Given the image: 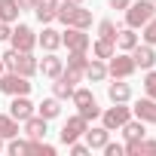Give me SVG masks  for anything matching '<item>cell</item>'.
I'll return each instance as SVG.
<instances>
[{
  "label": "cell",
  "mask_w": 156,
  "mask_h": 156,
  "mask_svg": "<svg viewBox=\"0 0 156 156\" xmlns=\"http://www.w3.org/2000/svg\"><path fill=\"white\" fill-rule=\"evenodd\" d=\"M132 58H135V67H144V70H150V67L156 64V52H153L150 43L135 46V49H132Z\"/></svg>",
  "instance_id": "obj_11"
},
{
  "label": "cell",
  "mask_w": 156,
  "mask_h": 156,
  "mask_svg": "<svg viewBox=\"0 0 156 156\" xmlns=\"http://www.w3.org/2000/svg\"><path fill=\"white\" fill-rule=\"evenodd\" d=\"M16 135H19V119L0 113V138H9V141H12Z\"/></svg>",
  "instance_id": "obj_22"
},
{
  "label": "cell",
  "mask_w": 156,
  "mask_h": 156,
  "mask_svg": "<svg viewBox=\"0 0 156 156\" xmlns=\"http://www.w3.org/2000/svg\"><path fill=\"white\" fill-rule=\"evenodd\" d=\"M37 110H40V116H43V119H55V116L61 113V107H58V98H46V101H43Z\"/></svg>",
  "instance_id": "obj_24"
},
{
  "label": "cell",
  "mask_w": 156,
  "mask_h": 156,
  "mask_svg": "<svg viewBox=\"0 0 156 156\" xmlns=\"http://www.w3.org/2000/svg\"><path fill=\"white\" fill-rule=\"evenodd\" d=\"M55 19H61L67 28H83V31L92 25V12L83 9V3H61L55 9Z\"/></svg>",
  "instance_id": "obj_1"
},
{
  "label": "cell",
  "mask_w": 156,
  "mask_h": 156,
  "mask_svg": "<svg viewBox=\"0 0 156 156\" xmlns=\"http://www.w3.org/2000/svg\"><path fill=\"white\" fill-rule=\"evenodd\" d=\"M141 37H144V43H150V46L156 43V16H153V19L144 25V34H141Z\"/></svg>",
  "instance_id": "obj_30"
},
{
  "label": "cell",
  "mask_w": 156,
  "mask_h": 156,
  "mask_svg": "<svg viewBox=\"0 0 156 156\" xmlns=\"http://www.w3.org/2000/svg\"><path fill=\"white\" fill-rule=\"evenodd\" d=\"M37 43H40L46 52H55V49L61 46V34H58V31H52V28H43V34L37 37Z\"/></svg>",
  "instance_id": "obj_16"
},
{
  "label": "cell",
  "mask_w": 156,
  "mask_h": 156,
  "mask_svg": "<svg viewBox=\"0 0 156 156\" xmlns=\"http://www.w3.org/2000/svg\"><path fill=\"white\" fill-rule=\"evenodd\" d=\"M37 0H19V9H34Z\"/></svg>",
  "instance_id": "obj_38"
},
{
  "label": "cell",
  "mask_w": 156,
  "mask_h": 156,
  "mask_svg": "<svg viewBox=\"0 0 156 156\" xmlns=\"http://www.w3.org/2000/svg\"><path fill=\"white\" fill-rule=\"evenodd\" d=\"M9 153H12V156H19V153H28V144H25V141H12V144H9Z\"/></svg>",
  "instance_id": "obj_34"
},
{
  "label": "cell",
  "mask_w": 156,
  "mask_h": 156,
  "mask_svg": "<svg viewBox=\"0 0 156 156\" xmlns=\"http://www.w3.org/2000/svg\"><path fill=\"white\" fill-rule=\"evenodd\" d=\"M153 3H156V0H153Z\"/></svg>",
  "instance_id": "obj_42"
},
{
  "label": "cell",
  "mask_w": 156,
  "mask_h": 156,
  "mask_svg": "<svg viewBox=\"0 0 156 156\" xmlns=\"http://www.w3.org/2000/svg\"><path fill=\"white\" fill-rule=\"evenodd\" d=\"M9 116L12 119H28V116H34V104L28 101V95H12V104H9Z\"/></svg>",
  "instance_id": "obj_10"
},
{
  "label": "cell",
  "mask_w": 156,
  "mask_h": 156,
  "mask_svg": "<svg viewBox=\"0 0 156 156\" xmlns=\"http://www.w3.org/2000/svg\"><path fill=\"white\" fill-rule=\"evenodd\" d=\"M9 40H12V49H19V52H31V49L37 46V37H34V31H31L28 25H19V28L9 34Z\"/></svg>",
  "instance_id": "obj_6"
},
{
  "label": "cell",
  "mask_w": 156,
  "mask_h": 156,
  "mask_svg": "<svg viewBox=\"0 0 156 156\" xmlns=\"http://www.w3.org/2000/svg\"><path fill=\"white\" fill-rule=\"evenodd\" d=\"M132 110H135V116H138L141 122H156V101H153V98H141Z\"/></svg>",
  "instance_id": "obj_14"
},
{
  "label": "cell",
  "mask_w": 156,
  "mask_h": 156,
  "mask_svg": "<svg viewBox=\"0 0 156 156\" xmlns=\"http://www.w3.org/2000/svg\"><path fill=\"white\" fill-rule=\"evenodd\" d=\"M116 46H119V49H126V52H132V49L138 46V34H135V28L116 31Z\"/></svg>",
  "instance_id": "obj_20"
},
{
  "label": "cell",
  "mask_w": 156,
  "mask_h": 156,
  "mask_svg": "<svg viewBox=\"0 0 156 156\" xmlns=\"http://www.w3.org/2000/svg\"><path fill=\"white\" fill-rule=\"evenodd\" d=\"M70 98H73V104L80 107V110H83V107H89V104H95V98H92V92H89V89H73V95H70Z\"/></svg>",
  "instance_id": "obj_26"
},
{
  "label": "cell",
  "mask_w": 156,
  "mask_h": 156,
  "mask_svg": "<svg viewBox=\"0 0 156 156\" xmlns=\"http://www.w3.org/2000/svg\"><path fill=\"white\" fill-rule=\"evenodd\" d=\"M0 58H3V67H9V70H16V73H22V76H34V73H37V58H34L31 52L9 49V52H3Z\"/></svg>",
  "instance_id": "obj_2"
},
{
  "label": "cell",
  "mask_w": 156,
  "mask_h": 156,
  "mask_svg": "<svg viewBox=\"0 0 156 156\" xmlns=\"http://www.w3.org/2000/svg\"><path fill=\"white\" fill-rule=\"evenodd\" d=\"M129 3H132V0H110L113 9H129Z\"/></svg>",
  "instance_id": "obj_36"
},
{
  "label": "cell",
  "mask_w": 156,
  "mask_h": 156,
  "mask_svg": "<svg viewBox=\"0 0 156 156\" xmlns=\"http://www.w3.org/2000/svg\"><path fill=\"white\" fill-rule=\"evenodd\" d=\"M64 3H83V0H64Z\"/></svg>",
  "instance_id": "obj_39"
},
{
  "label": "cell",
  "mask_w": 156,
  "mask_h": 156,
  "mask_svg": "<svg viewBox=\"0 0 156 156\" xmlns=\"http://www.w3.org/2000/svg\"><path fill=\"white\" fill-rule=\"evenodd\" d=\"M86 76H89L92 83H101L104 76H107V64H104L101 58H92V61L86 64Z\"/></svg>",
  "instance_id": "obj_19"
},
{
  "label": "cell",
  "mask_w": 156,
  "mask_h": 156,
  "mask_svg": "<svg viewBox=\"0 0 156 156\" xmlns=\"http://www.w3.org/2000/svg\"><path fill=\"white\" fill-rule=\"evenodd\" d=\"M144 92H147V98L156 101V70H150V73L144 76Z\"/></svg>",
  "instance_id": "obj_29"
},
{
  "label": "cell",
  "mask_w": 156,
  "mask_h": 156,
  "mask_svg": "<svg viewBox=\"0 0 156 156\" xmlns=\"http://www.w3.org/2000/svg\"><path fill=\"white\" fill-rule=\"evenodd\" d=\"M9 34H12L9 25H6V22H0V40H9Z\"/></svg>",
  "instance_id": "obj_37"
},
{
  "label": "cell",
  "mask_w": 156,
  "mask_h": 156,
  "mask_svg": "<svg viewBox=\"0 0 156 156\" xmlns=\"http://www.w3.org/2000/svg\"><path fill=\"white\" fill-rule=\"evenodd\" d=\"M83 135H86V144H89V150H101V147L110 141V129H104V126H101V129H86Z\"/></svg>",
  "instance_id": "obj_13"
},
{
  "label": "cell",
  "mask_w": 156,
  "mask_h": 156,
  "mask_svg": "<svg viewBox=\"0 0 156 156\" xmlns=\"http://www.w3.org/2000/svg\"><path fill=\"white\" fill-rule=\"evenodd\" d=\"M0 147H3V138H0Z\"/></svg>",
  "instance_id": "obj_41"
},
{
  "label": "cell",
  "mask_w": 156,
  "mask_h": 156,
  "mask_svg": "<svg viewBox=\"0 0 156 156\" xmlns=\"http://www.w3.org/2000/svg\"><path fill=\"white\" fill-rule=\"evenodd\" d=\"M98 34H101L104 40H113V43H116V25H113L110 19H104V22L98 25Z\"/></svg>",
  "instance_id": "obj_28"
},
{
  "label": "cell",
  "mask_w": 156,
  "mask_h": 156,
  "mask_svg": "<svg viewBox=\"0 0 156 156\" xmlns=\"http://www.w3.org/2000/svg\"><path fill=\"white\" fill-rule=\"evenodd\" d=\"M101 150H104L107 156H122V153H126V147H119V144H110V141H107Z\"/></svg>",
  "instance_id": "obj_31"
},
{
  "label": "cell",
  "mask_w": 156,
  "mask_h": 156,
  "mask_svg": "<svg viewBox=\"0 0 156 156\" xmlns=\"http://www.w3.org/2000/svg\"><path fill=\"white\" fill-rule=\"evenodd\" d=\"M153 16H156L153 0H138V3H129V9H126V25L129 28H144Z\"/></svg>",
  "instance_id": "obj_3"
},
{
  "label": "cell",
  "mask_w": 156,
  "mask_h": 156,
  "mask_svg": "<svg viewBox=\"0 0 156 156\" xmlns=\"http://www.w3.org/2000/svg\"><path fill=\"white\" fill-rule=\"evenodd\" d=\"M37 70H43V76H52V80H55V76L64 70V64H61V58L55 52H49L43 61H37Z\"/></svg>",
  "instance_id": "obj_12"
},
{
  "label": "cell",
  "mask_w": 156,
  "mask_h": 156,
  "mask_svg": "<svg viewBox=\"0 0 156 156\" xmlns=\"http://www.w3.org/2000/svg\"><path fill=\"white\" fill-rule=\"evenodd\" d=\"M25 132H28L31 141H43L46 138V119L43 116H28L25 119Z\"/></svg>",
  "instance_id": "obj_15"
},
{
  "label": "cell",
  "mask_w": 156,
  "mask_h": 156,
  "mask_svg": "<svg viewBox=\"0 0 156 156\" xmlns=\"http://www.w3.org/2000/svg\"><path fill=\"white\" fill-rule=\"evenodd\" d=\"M0 92H6V95H28L31 83H28V76L9 70V73H0Z\"/></svg>",
  "instance_id": "obj_4"
},
{
  "label": "cell",
  "mask_w": 156,
  "mask_h": 156,
  "mask_svg": "<svg viewBox=\"0 0 156 156\" xmlns=\"http://www.w3.org/2000/svg\"><path fill=\"white\" fill-rule=\"evenodd\" d=\"M144 132H147V129H144V122H141V119H138V122H132V119H126V122H122V135H126V141H141V138H144Z\"/></svg>",
  "instance_id": "obj_21"
},
{
  "label": "cell",
  "mask_w": 156,
  "mask_h": 156,
  "mask_svg": "<svg viewBox=\"0 0 156 156\" xmlns=\"http://www.w3.org/2000/svg\"><path fill=\"white\" fill-rule=\"evenodd\" d=\"M132 116V110L129 107H122V104H116V107H110V110H104L101 113V119H104V129H122V122Z\"/></svg>",
  "instance_id": "obj_8"
},
{
  "label": "cell",
  "mask_w": 156,
  "mask_h": 156,
  "mask_svg": "<svg viewBox=\"0 0 156 156\" xmlns=\"http://www.w3.org/2000/svg\"><path fill=\"white\" fill-rule=\"evenodd\" d=\"M86 129H89V126H86V119L76 113V116H70V119L64 122V129H61V141H64V144H73L76 138L86 132Z\"/></svg>",
  "instance_id": "obj_9"
},
{
  "label": "cell",
  "mask_w": 156,
  "mask_h": 156,
  "mask_svg": "<svg viewBox=\"0 0 156 156\" xmlns=\"http://www.w3.org/2000/svg\"><path fill=\"white\" fill-rule=\"evenodd\" d=\"M67 147H70L73 156H86V153H89V144H76V141H73V144H67Z\"/></svg>",
  "instance_id": "obj_33"
},
{
  "label": "cell",
  "mask_w": 156,
  "mask_h": 156,
  "mask_svg": "<svg viewBox=\"0 0 156 156\" xmlns=\"http://www.w3.org/2000/svg\"><path fill=\"white\" fill-rule=\"evenodd\" d=\"M110 55H113V40H104L101 37L95 43V58H110Z\"/></svg>",
  "instance_id": "obj_27"
},
{
  "label": "cell",
  "mask_w": 156,
  "mask_h": 156,
  "mask_svg": "<svg viewBox=\"0 0 156 156\" xmlns=\"http://www.w3.org/2000/svg\"><path fill=\"white\" fill-rule=\"evenodd\" d=\"M86 64H89L86 52H70V55H67V67H70V70H80V73H86Z\"/></svg>",
  "instance_id": "obj_25"
},
{
  "label": "cell",
  "mask_w": 156,
  "mask_h": 156,
  "mask_svg": "<svg viewBox=\"0 0 156 156\" xmlns=\"http://www.w3.org/2000/svg\"><path fill=\"white\" fill-rule=\"evenodd\" d=\"M34 12H37V19H40L43 25H49V22L55 19V9H34Z\"/></svg>",
  "instance_id": "obj_32"
},
{
  "label": "cell",
  "mask_w": 156,
  "mask_h": 156,
  "mask_svg": "<svg viewBox=\"0 0 156 156\" xmlns=\"http://www.w3.org/2000/svg\"><path fill=\"white\" fill-rule=\"evenodd\" d=\"M34 9H58V0H37Z\"/></svg>",
  "instance_id": "obj_35"
},
{
  "label": "cell",
  "mask_w": 156,
  "mask_h": 156,
  "mask_svg": "<svg viewBox=\"0 0 156 156\" xmlns=\"http://www.w3.org/2000/svg\"><path fill=\"white\" fill-rule=\"evenodd\" d=\"M0 73H3V58H0Z\"/></svg>",
  "instance_id": "obj_40"
},
{
  "label": "cell",
  "mask_w": 156,
  "mask_h": 156,
  "mask_svg": "<svg viewBox=\"0 0 156 156\" xmlns=\"http://www.w3.org/2000/svg\"><path fill=\"white\" fill-rule=\"evenodd\" d=\"M52 92H55V98H70L73 95V83L67 80V76H55V86H52Z\"/></svg>",
  "instance_id": "obj_23"
},
{
  "label": "cell",
  "mask_w": 156,
  "mask_h": 156,
  "mask_svg": "<svg viewBox=\"0 0 156 156\" xmlns=\"http://www.w3.org/2000/svg\"><path fill=\"white\" fill-rule=\"evenodd\" d=\"M107 95H110V101H113V104H122V101H129V98H132V89H129V83H119V80H116V83H110V86H107Z\"/></svg>",
  "instance_id": "obj_17"
},
{
  "label": "cell",
  "mask_w": 156,
  "mask_h": 156,
  "mask_svg": "<svg viewBox=\"0 0 156 156\" xmlns=\"http://www.w3.org/2000/svg\"><path fill=\"white\" fill-rule=\"evenodd\" d=\"M61 43H64L70 52H86V49H89V34H86L83 28H67V31L61 34Z\"/></svg>",
  "instance_id": "obj_5"
},
{
  "label": "cell",
  "mask_w": 156,
  "mask_h": 156,
  "mask_svg": "<svg viewBox=\"0 0 156 156\" xmlns=\"http://www.w3.org/2000/svg\"><path fill=\"white\" fill-rule=\"evenodd\" d=\"M107 73H113L116 80H126V76L135 73V58L132 55H110V67Z\"/></svg>",
  "instance_id": "obj_7"
},
{
  "label": "cell",
  "mask_w": 156,
  "mask_h": 156,
  "mask_svg": "<svg viewBox=\"0 0 156 156\" xmlns=\"http://www.w3.org/2000/svg\"><path fill=\"white\" fill-rule=\"evenodd\" d=\"M19 0H0V22H6V25H12L16 19H19Z\"/></svg>",
  "instance_id": "obj_18"
}]
</instances>
